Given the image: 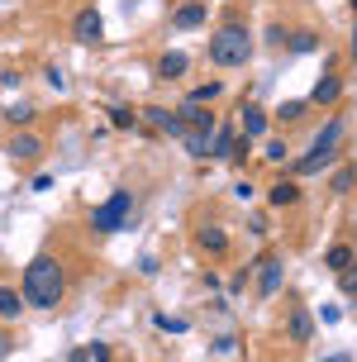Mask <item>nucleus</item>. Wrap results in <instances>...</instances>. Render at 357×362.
Here are the masks:
<instances>
[{"label":"nucleus","instance_id":"nucleus-1","mask_svg":"<svg viewBox=\"0 0 357 362\" xmlns=\"http://www.w3.org/2000/svg\"><path fill=\"white\" fill-rule=\"evenodd\" d=\"M62 267H57V257H48V253H38L29 267H24V300L29 305H38V310H53L57 300H62Z\"/></svg>","mask_w":357,"mask_h":362},{"label":"nucleus","instance_id":"nucleus-17","mask_svg":"<svg viewBox=\"0 0 357 362\" xmlns=\"http://www.w3.org/2000/svg\"><path fill=\"white\" fill-rule=\"evenodd\" d=\"M181 144H186L191 158H210V134H200V129H186V134H181Z\"/></svg>","mask_w":357,"mask_h":362},{"label":"nucleus","instance_id":"nucleus-24","mask_svg":"<svg viewBox=\"0 0 357 362\" xmlns=\"http://www.w3.org/2000/svg\"><path fill=\"white\" fill-rule=\"evenodd\" d=\"M110 124H115V129H134V110H124V105H110Z\"/></svg>","mask_w":357,"mask_h":362},{"label":"nucleus","instance_id":"nucleus-8","mask_svg":"<svg viewBox=\"0 0 357 362\" xmlns=\"http://www.w3.org/2000/svg\"><path fill=\"white\" fill-rule=\"evenodd\" d=\"M286 334H291V344H310V339H315V320H310V310H291Z\"/></svg>","mask_w":357,"mask_h":362},{"label":"nucleus","instance_id":"nucleus-21","mask_svg":"<svg viewBox=\"0 0 357 362\" xmlns=\"http://www.w3.org/2000/svg\"><path fill=\"white\" fill-rule=\"evenodd\" d=\"M5 119H10V124H29V119H34V105L15 100V105H5Z\"/></svg>","mask_w":357,"mask_h":362},{"label":"nucleus","instance_id":"nucleus-19","mask_svg":"<svg viewBox=\"0 0 357 362\" xmlns=\"http://www.w3.org/2000/svg\"><path fill=\"white\" fill-rule=\"evenodd\" d=\"M324 262H329L334 272H348V267L357 262V257H353V248H348V243H334V248L324 253Z\"/></svg>","mask_w":357,"mask_h":362},{"label":"nucleus","instance_id":"nucleus-6","mask_svg":"<svg viewBox=\"0 0 357 362\" xmlns=\"http://www.w3.org/2000/svg\"><path fill=\"white\" fill-rule=\"evenodd\" d=\"M71 34H76V43H100L105 24H100V15H95V10H81V15L71 19Z\"/></svg>","mask_w":357,"mask_h":362},{"label":"nucleus","instance_id":"nucleus-22","mask_svg":"<svg viewBox=\"0 0 357 362\" xmlns=\"http://www.w3.org/2000/svg\"><path fill=\"white\" fill-rule=\"evenodd\" d=\"M300 200V191L291 186V181H281V186H271V205H295Z\"/></svg>","mask_w":357,"mask_h":362},{"label":"nucleus","instance_id":"nucleus-36","mask_svg":"<svg viewBox=\"0 0 357 362\" xmlns=\"http://www.w3.org/2000/svg\"><path fill=\"white\" fill-rule=\"evenodd\" d=\"M353 10H357V0H353Z\"/></svg>","mask_w":357,"mask_h":362},{"label":"nucleus","instance_id":"nucleus-26","mask_svg":"<svg viewBox=\"0 0 357 362\" xmlns=\"http://www.w3.org/2000/svg\"><path fill=\"white\" fill-rule=\"evenodd\" d=\"M286 43H291L295 53H310V48H315L320 38H315V34H286Z\"/></svg>","mask_w":357,"mask_h":362},{"label":"nucleus","instance_id":"nucleus-14","mask_svg":"<svg viewBox=\"0 0 357 362\" xmlns=\"http://www.w3.org/2000/svg\"><path fill=\"white\" fill-rule=\"evenodd\" d=\"M148 124H153V129H167V134H177V139L186 134V124H181L172 110H148Z\"/></svg>","mask_w":357,"mask_h":362},{"label":"nucleus","instance_id":"nucleus-7","mask_svg":"<svg viewBox=\"0 0 357 362\" xmlns=\"http://www.w3.org/2000/svg\"><path fill=\"white\" fill-rule=\"evenodd\" d=\"M38 153H43V139L38 134H15V144H10V158L15 163H34Z\"/></svg>","mask_w":357,"mask_h":362},{"label":"nucleus","instance_id":"nucleus-10","mask_svg":"<svg viewBox=\"0 0 357 362\" xmlns=\"http://www.w3.org/2000/svg\"><path fill=\"white\" fill-rule=\"evenodd\" d=\"M286 281V267H281V257H267L262 262V296H276Z\"/></svg>","mask_w":357,"mask_h":362},{"label":"nucleus","instance_id":"nucleus-29","mask_svg":"<svg viewBox=\"0 0 357 362\" xmlns=\"http://www.w3.org/2000/svg\"><path fill=\"white\" fill-rule=\"evenodd\" d=\"M43 76H48V86H53V90H67V76L57 72V67H48V72H43Z\"/></svg>","mask_w":357,"mask_h":362},{"label":"nucleus","instance_id":"nucleus-28","mask_svg":"<svg viewBox=\"0 0 357 362\" xmlns=\"http://www.w3.org/2000/svg\"><path fill=\"white\" fill-rule=\"evenodd\" d=\"M305 115V100H286L281 105V119H300Z\"/></svg>","mask_w":357,"mask_h":362},{"label":"nucleus","instance_id":"nucleus-9","mask_svg":"<svg viewBox=\"0 0 357 362\" xmlns=\"http://www.w3.org/2000/svg\"><path fill=\"white\" fill-rule=\"evenodd\" d=\"M343 134H348V119H343V115H339V119H329V124L320 129V139H315V148H324V153H334V148H339V139H343Z\"/></svg>","mask_w":357,"mask_h":362},{"label":"nucleus","instance_id":"nucleus-33","mask_svg":"<svg viewBox=\"0 0 357 362\" xmlns=\"http://www.w3.org/2000/svg\"><path fill=\"white\" fill-rule=\"evenodd\" d=\"M67 362H90V348H76V353H71Z\"/></svg>","mask_w":357,"mask_h":362},{"label":"nucleus","instance_id":"nucleus-4","mask_svg":"<svg viewBox=\"0 0 357 362\" xmlns=\"http://www.w3.org/2000/svg\"><path fill=\"white\" fill-rule=\"evenodd\" d=\"M205 19H210V5H205V0H186V5L172 10V29L191 34V29H205Z\"/></svg>","mask_w":357,"mask_h":362},{"label":"nucleus","instance_id":"nucleus-11","mask_svg":"<svg viewBox=\"0 0 357 362\" xmlns=\"http://www.w3.org/2000/svg\"><path fill=\"white\" fill-rule=\"evenodd\" d=\"M233 148H238V134H233V124H224L210 139V158H233Z\"/></svg>","mask_w":357,"mask_h":362},{"label":"nucleus","instance_id":"nucleus-12","mask_svg":"<svg viewBox=\"0 0 357 362\" xmlns=\"http://www.w3.org/2000/svg\"><path fill=\"white\" fill-rule=\"evenodd\" d=\"M200 248H210V253H224V248H229V234H224V229H219V224H200Z\"/></svg>","mask_w":357,"mask_h":362},{"label":"nucleus","instance_id":"nucleus-35","mask_svg":"<svg viewBox=\"0 0 357 362\" xmlns=\"http://www.w3.org/2000/svg\"><path fill=\"white\" fill-rule=\"evenodd\" d=\"M0 353H10V339H5V334H0Z\"/></svg>","mask_w":357,"mask_h":362},{"label":"nucleus","instance_id":"nucleus-18","mask_svg":"<svg viewBox=\"0 0 357 362\" xmlns=\"http://www.w3.org/2000/svg\"><path fill=\"white\" fill-rule=\"evenodd\" d=\"M0 315H5V320H19V315H24V291H10V286H0Z\"/></svg>","mask_w":357,"mask_h":362},{"label":"nucleus","instance_id":"nucleus-25","mask_svg":"<svg viewBox=\"0 0 357 362\" xmlns=\"http://www.w3.org/2000/svg\"><path fill=\"white\" fill-rule=\"evenodd\" d=\"M353 177H357L353 167H339V172H334V181H329V186H334V191H339V196H343V191H353Z\"/></svg>","mask_w":357,"mask_h":362},{"label":"nucleus","instance_id":"nucleus-15","mask_svg":"<svg viewBox=\"0 0 357 362\" xmlns=\"http://www.w3.org/2000/svg\"><path fill=\"white\" fill-rule=\"evenodd\" d=\"M243 134H248V139H262V134H267V115L257 105H243Z\"/></svg>","mask_w":357,"mask_h":362},{"label":"nucleus","instance_id":"nucleus-13","mask_svg":"<svg viewBox=\"0 0 357 362\" xmlns=\"http://www.w3.org/2000/svg\"><path fill=\"white\" fill-rule=\"evenodd\" d=\"M339 95H343V81H339L334 72H329V76L320 81V86H315V95H310V100H315V105H329V100H339Z\"/></svg>","mask_w":357,"mask_h":362},{"label":"nucleus","instance_id":"nucleus-5","mask_svg":"<svg viewBox=\"0 0 357 362\" xmlns=\"http://www.w3.org/2000/svg\"><path fill=\"white\" fill-rule=\"evenodd\" d=\"M177 119H181L186 129H200V134H210V129H214V115L205 110V100H196V95H186V100H181Z\"/></svg>","mask_w":357,"mask_h":362},{"label":"nucleus","instance_id":"nucleus-30","mask_svg":"<svg viewBox=\"0 0 357 362\" xmlns=\"http://www.w3.org/2000/svg\"><path fill=\"white\" fill-rule=\"evenodd\" d=\"M267 158H271V163H286L291 153H286V144H271V148H267Z\"/></svg>","mask_w":357,"mask_h":362},{"label":"nucleus","instance_id":"nucleus-31","mask_svg":"<svg viewBox=\"0 0 357 362\" xmlns=\"http://www.w3.org/2000/svg\"><path fill=\"white\" fill-rule=\"evenodd\" d=\"M191 95H196V100H214V95H219V86H214V81H210V86H200V90H191Z\"/></svg>","mask_w":357,"mask_h":362},{"label":"nucleus","instance_id":"nucleus-23","mask_svg":"<svg viewBox=\"0 0 357 362\" xmlns=\"http://www.w3.org/2000/svg\"><path fill=\"white\" fill-rule=\"evenodd\" d=\"M153 320H158L162 334H186V329H191L186 320H181V315H153Z\"/></svg>","mask_w":357,"mask_h":362},{"label":"nucleus","instance_id":"nucleus-20","mask_svg":"<svg viewBox=\"0 0 357 362\" xmlns=\"http://www.w3.org/2000/svg\"><path fill=\"white\" fill-rule=\"evenodd\" d=\"M158 72L167 76V81H177V76L186 72V53H162V62H158Z\"/></svg>","mask_w":357,"mask_h":362},{"label":"nucleus","instance_id":"nucleus-27","mask_svg":"<svg viewBox=\"0 0 357 362\" xmlns=\"http://www.w3.org/2000/svg\"><path fill=\"white\" fill-rule=\"evenodd\" d=\"M339 286L348 291V296H357V262H353L348 272H339Z\"/></svg>","mask_w":357,"mask_h":362},{"label":"nucleus","instance_id":"nucleus-32","mask_svg":"<svg viewBox=\"0 0 357 362\" xmlns=\"http://www.w3.org/2000/svg\"><path fill=\"white\" fill-rule=\"evenodd\" d=\"M90 362H110V348L105 344H90Z\"/></svg>","mask_w":357,"mask_h":362},{"label":"nucleus","instance_id":"nucleus-3","mask_svg":"<svg viewBox=\"0 0 357 362\" xmlns=\"http://www.w3.org/2000/svg\"><path fill=\"white\" fill-rule=\"evenodd\" d=\"M129 215H134V196H129V191H115L105 205L90 210V224H95L100 234H115V229H124V224H129Z\"/></svg>","mask_w":357,"mask_h":362},{"label":"nucleus","instance_id":"nucleus-34","mask_svg":"<svg viewBox=\"0 0 357 362\" xmlns=\"http://www.w3.org/2000/svg\"><path fill=\"white\" fill-rule=\"evenodd\" d=\"M320 362H353L348 353H334V358H320Z\"/></svg>","mask_w":357,"mask_h":362},{"label":"nucleus","instance_id":"nucleus-16","mask_svg":"<svg viewBox=\"0 0 357 362\" xmlns=\"http://www.w3.org/2000/svg\"><path fill=\"white\" fill-rule=\"evenodd\" d=\"M329 163H334V153H324V148H310L300 163H295V172H300V177H310V172H320V167H329Z\"/></svg>","mask_w":357,"mask_h":362},{"label":"nucleus","instance_id":"nucleus-2","mask_svg":"<svg viewBox=\"0 0 357 362\" xmlns=\"http://www.w3.org/2000/svg\"><path fill=\"white\" fill-rule=\"evenodd\" d=\"M248 53H252V38H248V29L233 19V24H219L210 34V57L219 62V67H243L248 62Z\"/></svg>","mask_w":357,"mask_h":362}]
</instances>
